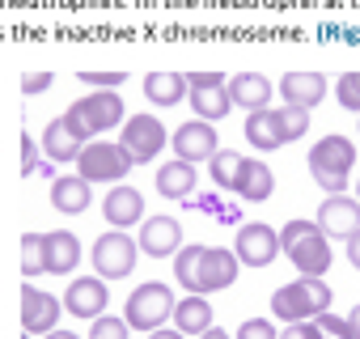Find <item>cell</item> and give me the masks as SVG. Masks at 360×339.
Segmentation results:
<instances>
[{
	"label": "cell",
	"mask_w": 360,
	"mask_h": 339,
	"mask_svg": "<svg viewBox=\"0 0 360 339\" xmlns=\"http://www.w3.org/2000/svg\"><path fill=\"white\" fill-rule=\"evenodd\" d=\"M238 267H242L238 255L225 250V246H183V250L174 255L178 284H183L187 293H200V297L229 288L238 280Z\"/></svg>",
	"instance_id": "6da1fadb"
},
{
	"label": "cell",
	"mask_w": 360,
	"mask_h": 339,
	"mask_svg": "<svg viewBox=\"0 0 360 339\" xmlns=\"http://www.w3.org/2000/svg\"><path fill=\"white\" fill-rule=\"evenodd\" d=\"M280 250L292 259L301 276H322L330 271V238L314 221H288L280 229Z\"/></svg>",
	"instance_id": "7a4b0ae2"
},
{
	"label": "cell",
	"mask_w": 360,
	"mask_h": 339,
	"mask_svg": "<svg viewBox=\"0 0 360 339\" xmlns=\"http://www.w3.org/2000/svg\"><path fill=\"white\" fill-rule=\"evenodd\" d=\"M330 309V288L322 276H297L292 284H280L271 293V314L280 322H305Z\"/></svg>",
	"instance_id": "3957f363"
},
{
	"label": "cell",
	"mask_w": 360,
	"mask_h": 339,
	"mask_svg": "<svg viewBox=\"0 0 360 339\" xmlns=\"http://www.w3.org/2000/svg\"><path fill=\"white\" fill-rule=\"evenodd\" d=\"M64 123L89 144V140H98L102 132H110V127L123 123V98H119L115 89H94V94H85L81 102L68 106Z\"/></svg>",
	"instance_id": "277c9868"
},
{
	"label": "cell",
	"mask_w": 360,
	"mask_h": 339,
	"mask_svg": "<svg viewBox=\"0 0 360 339\" xmlns=\"http://www.w3.org/2000/svg\"><path fill=\"white\" fill-rule=\"evenodd\" d=\"M352 165H356V144H352L347 136H322V140L309 148V174H314V183H318L326 196H335V191L347 187Z\"/></svg>",
	"instance_id": "5b68a950"
},
{
	"label": "cell",
	"mask_w": 360,
	"mask_h": 339,
	"mask_svg": "<svg viewBox=\"0 0 360 339\" xmlns=\"http://www.w3.org/2000/svg\"><path fill=\"white\" fill-rule=\"evenodd\" d=\"M174 301H178V297H174L169 284H161V280L136 284L131 297H127V314H123V322L136 326V331H157V326H165V318L174 314Z\"/></svg>",
	"instance_id": "8992f818"
},
{
	"label": "cell",
	"mask_w": 360,
	"mask_h": 339,
	"mask_svg": "<svg viewBox=\"0 0 360 339\" xmlns=\"http://www.w3.org/2000/svg\"><path fill=\"white\" fill-rule=\"evenodd\" d=\"M72 165H77V174L94 187V183H119V179H127L131 157L119 148V140H115V144H110V140H89Z\"/></svg>",
	"instance_id": "52a82bcc"
},
{
	"label": "cell",
	"mask_w": 360,
	"mask_h": 339,
	"mask_svg": "<svg viewBox=\"0 0 360 339\" xmlns=\"http://www.w3.org/2000/svg\"><path fill=\"white\" fill-rule=\"evenodd\" d=\"M169 132L157 115H131L123 119V136H119V148L131 157V165H148L161 148H165Z\"/></svg>",
	"instance_id": "ba28073f"
},
{
	"label": "cell",
	"mask_w": 360,
	"mask_h": 339,
	"mask_svg": "<svg viewBox=\"0 0 360 339\" xmlns=\"http://www.w3.org/2000/svg\"><path fill=\"white\" fill-rule=\"evenodd\" d=\"M225 81H229L225 72H191L187 77V102L195 106V119L217 123L233 110V102L225 94Z\"/></svg>",
	"instance_id": "9c48e42d"
},
{
	"label": "cell",
	"mask_w": 360,
	"mask_h": 339,
	"mask_svg": "<svg viewBox=\"0 0 360 339\" xmlns=\"http://www.w3.org/2000/svg\"><path fill=\"white\" fill-rule=\"evenodd\" d=\"M136 242L123 234V229H110V234H102L98 242H94V271H102V280H123L131 267H136Z\"/></svg>",
	"instance_id": "30bf717a"
},
{
	"label": "cell",
	"mask_w": 360,
	"mask_h": 339,
	"mask_svg": "<svg viewBox=\"0 0 360 339\" xmlns=\"http://www.w3.org/2000/svg\"><path fill=\"white\" fill-rule=\"evenodd\" d=\"M233 255H238L242 267H267V263H276V255H280V229L259 225V221L242 225V229H238Z\"/></svg>",
	"instance_id": "8fae6325"
},
{
	"label": "cell",
	"mask_w": 360,
	"mask_h": 339,
	"mask_svg": "<svg viewBox=\"0 0 360 339\" xmlns=\"http://www.w3.org/2000/svg\"><path fill=\"white\" fill-rule=\"evenodd\" d=\"M64 314V301L34 288V284H22V331L26 335H51L56 322Z\"/></svg>",
	"instance_id": "7c38bea8"
},
{
	"label": "cell",
	"mask_w": 360,
	"mask_h": 339,
	"mask_svg": "<svg viewBox=\"0 0 360 339\" xmlns=\"http://www.w3.org/2000/svg\"><path fill=\"white\" fill-rule=\"evenodd\" d=\"M326 238H352L360 229V200H352L347 191H335L318 204V221H314Z\"/></svg>",
	"instance_id": "4fadbf2b"
},
{
	"label": "cell",
	"mask_w": 360,
	"mask_h": 339,
	"mask_svg": "<svg viewBox=\"0 0 360 339\" xmlns=\"http://www.w3.org/2000/svg\"><path fill=\"white\" fill-rule=\"evenodd\" d=\"M64 305H68L72 318H89V322H94L98 314H106L110 288H106L102 276H77V280L68 284V293H64Z\"/></svg>",
	"instance_id": "5bb4252c"
},
{
	"label": "cell",
	"mask_w": 360,
	"mask_h": 339,
	"mask_svg": "<svg viewBox=\"0 0 360 339\" xmlns=\"http://www.w3.org/2000/svg\"><path fill=\"white\" fill-rule=\"evenodd\" d=\"M136 246L144 255H153V259H169V255L183 250V225H178L174 217H144Z\"/></svg>",
	"instance_id": "9a60e30c"
},
{
	"label": "cell",
	"mask_w": 360,
	"mask_h": 339,
	"mask_svg": "<svg viewBox=\"0 0 360 339\" xmlns=\"http://www.w3.org/2000/svg\"><path fill=\"white\" fill-rule=\"evenodd\" d=\"M221 144H217V127L212 123H204V119H191V123H183L174 132V153H178V161H212V153H217Z\"/></svg>",
	"instance_id": "2e32d148"
},
{
	"label": "cell",
	"mask_w": 360,
	"mask_h": 339,
	"mask_svg": "<svg viewBox=\"0 0 360 339\" xmlns=\"http://www.w3.org/2000/svg\"><path fill=\"white\" fill-rule=\"evenodd\" d=\"M326 77L322 72H314V68H297V72H284L280 77V94H284V102L288 106H301V110H314L322 98H326Z\"/></svg>",
	"instance_id": "e0dca14e"
},
{
	"label": "cell",
	"mask_w": 360,
	"mask_h": 339,
	"mask_svg": "<svg viewBox=\"0 0 360 339\" xmlns=\"http://www.w3.org/2000/svg\"><path fill=\"white\" fill-rule=\"evenodd\" d=\"M43 259H47V276H68V271H77V263H81V242H77V234H68V229L43 234Z\"/></svg>",
	"instance_id": "ac0fdd59"
},
{
	"label": "cell",
	"mask_w": 360,
	"mask_h": 339,
	"mask_svg": "<svg viewBox=\"0 0 360 339\" xmlns=\"http://www.w3.org/2000/svg\"><path fill=\"white\" fill-rule=\"evenodd\" d=\"M225 94H229V102H238L242 110H267V102H271V81H267L263 72H238V77L225 81Z\"/></svg>",
	"instance_id": "d6986e66"
},
{
	"label": "cell",
	"mask_w": 360,
	"mask_h": 339,
	"mask_svg": "<svg viewBox=\"0 0 360 339\" xmlns=\"http://www.w3.org/2000/svg\"><path fill=\"white\" fill-rule=\"evenodd\" d=\"M102 212L110 221V229H127L136 221H144V196L136 187H115L106 200H102Z\"/></svg>",
	"instance_id": "ffe728a7"
},
{
	"label": "cell",
	"mask_w": 360,
	"mask_h": 339,
	"mask_svg": "<svg viewBox=\"0 0 360 339\" xmlns=\"http://www.w3.org/2000/svg\"><path fill=\"white\" fill-rule=\"evenodd\" d=\"M144 98L153 106H178V102H187V77L174 72V68H157V72L144 77Z\"/></svg>",
	"instance_id": "44dd1931"
},
{
	"label": "cell",
	"mask_w": 360,
	"mask_h": 339,
	"mask_svg": "<svg viewBox=\"0 0 360 339\" xmlns=\"http://www.w3.org/2000/svg\"><path fill=\"white\" fill-rule=\"evenodd\" d=\"M89 204H94V191H89V183H85L81 174L51 179V208H56V212H68V217H77V212H85Z\"/></svg>",
	"instance_id": "7402d4cb"
},
{
	"label": "cell",
	"mask_w": 360,
	"mask_h": 339,
	"mask_svg": "<svg viewBox=\"0 0 360 339\" xmlns=\"http://www.w3.org/2000/svg\"><path fill=\"white\" fill-rule=\"evenodd\" d=\"M246 204H263L271 191H276V179H271V165H263V161H255V157H246L242 161V174H238V187H233Z\"/></svg>",
	"instance_id": "603a6c76"
},
{
	"label": "cell",
	"mask_w": 360,
	"mask_h": 339,
	"mask_svg": "<svg viewBox=\"0 0 360 339\" xmlns=\"http://www.w3.org/2000/svg\"><path fill=\"white\" fill-rule=\"evenodd\" d=\"M195 179H200L195 165L174 157V161H165V165L157 170V191H161L165 200H187V196L195 191Z\"/></svg>",
	"instance_id": "cb8c5ba5"
},
{
	"label": "cell",
	"mask_w": 360,
	"mask_h": 339,
	"mask_svg": "<svg viewBox=\"0 0 360 339\" xmlns=\"http://www.w3.org/2000/svg\"><path fill=\"white\" fill-rule=\"evenodd\" d=\"M81 148H85V140L64 123V115H60V119H51V123L43 127V153H47L51 161H77V157H81Z\"/></svg>",
	"instance_id": "d4e9b609"
},
{
	"label": "cell",
	"mask_w": 360,
	"mask_h": 339,
	"mask_svg": "<svg viewBox=\"0 0 360 339\" xmlns=\"http://www.w3.org/2000/svg\"><path fill=\"white\" fill-rule=\"evenodd\" d=\"M212 326V305L208 297L191 293L183 301H174V331H183V335H204Z\"/></svg>",
	"instance_id": "484cf974"
},
{
	"label": "cell",
	"mask_w": 360,
	"mask_h": 339,
	"mask_svg": "<svg viewBox=\"0 0 360 339\" xmlns=\"http://www.w3.org/2000/svg\"><path fill=\"white\" fill-rule=\"evenodd\" d=\"M246 136H250L255 148H280V144H288L271 106H267V110H250V119H246Z\"/></svg>",
	"instance_id": "4316f807"
},
{
	"label": "cell",
	"mask_w": 360,
	"mask_h": 339,
	"mask_svg": "<svg viewBox=\"0 0 360 339\" xmlns=\"http://www.w3.org/2000/svg\"><path fill=\"white\" fill-rule=\"evenodd\" d=\"M242 153H229V148H217L212 153V161H208V170H212V183L217 187H225V191H233L238 187V174H242Z\"/></svg>",
	"instance_id": "83f0119b"
},
{
	"label": "cell",
	"mask_w": 360,
	"mask_h": 339,
	"mask_svg": "<svg viewBox=\"0 0 360 339\" xmlns=\"http://www.w3.org/2000/svg\"><path fill=\"white\" fill-rule=\"evenodd\" d=\"M22 276H47V259H43V234H26L22 238Z\"/></svg>",
	"instance_id": "f1b7e54d"
},
{
	"label": "cell",
	"mask_w": 360,
	"mask_h": 339,
	"mask_svg": "<svg viewBox=\"0 0 360 339\" xmlns=\"http://www.w3.org/2000/svg\"><path fill=\"white\" fill-rule=\"evenodd\" d=\"M276 119H280V132H284V140H301L305 132H309V110H301V106H280L276 110Z\"/></svg>",
	"instance_id": "f546056e"
},
{
	"label": "cell",
	"mask_w": 360,
	"mask_h": 339,
	"mask_svg": "<svg viewBox=\"0 0 360 339\" xmlns=\"http://www.w3.org/2000/svg\"><path fill=\"white\" fill-rule=\"evenodd\" d=\"M127 322L123 318H110V314H98L94 326H89V339H127Z\"/></svg>",
	"instance_id": "4dcf8cb0"
},
{
	"label": "cell",
	"mask_w": 360,
	"mask_h": 339,
	"mask_svg": "<svg viewBox=\"0 0 360 339\" xmlns=\"http://www.w3.org/2000/svg\"><path fill=\"white\" fill-rule=\"evenodd\" d=\"M335 89H339V106H347V110H360V68L343 72Z\"/></svg>",
	"instance_id": "1f68e13d"
},
{
	"label": "cell",
	"mask_w": 360,
	"mask_h": 339,
	"mask_svg": "<svg viewBox=\"0 0 360 339\" xmlns=\"http://www.w3.org/2000/svg\"><path fill=\"white\" fill-rule=\"evenodd\" d=\"M81 81H85L89 89H119V85L127 81V72H119V68H110V72H94V68H85Z\"/></svg>",
	"instance_id": "d6a6232c"
},
{
	"label": "cell",
	"mask_w": 360,
	"mask_h": 339,
	"mask_svg": "<svg viewBox=\"0 0 360 339\" xmlns=\"http://www.w3.org/2000/svg\"><path fill=\"white\" fill-rule=\"evenodd\" d=\"M318 322V331H322V339H352V331H347V318H339V314H318L314 318Z\"/></svg>",
	"instance_id": "836d02e7"
},
{
	"label": "cell",
	"mask_w": 360,
	"mask_h": 339,
	"mask_svg": "<svg viewBox=\"0 0 360 339\" xmlns=\"http://www.w3.org/2000/svg\"><path fill=\"white\" fill-rule=\"evenodd\" d=\"M276 335H280V331L271 326V318H246L233 339H276Z\"/></svg>",
	"instance_id": "e575fe53"
},
{
	"label": "cell",
	"mask_w": 360,
	"mask_h": 339,
	"mask_svg": "<svg viewBox=\"0 0 360 339\" xmlns=\"http://www.w3.org/2000/svg\"><path fill=\"white\" fill-rule=\"evenodd\" d=\"M276 339H322V331L314 318H305V322H284V331Z\"/></svg>",
	"instance_id": "d590c367"
},
{
	"label": "cell",
	"mask_w": 360,
	"mask_h": 339,
	"mask_svg": "<svg viewBox=\"0 0 360 339\" xmlns=\"http://www.w3.org/2000/svg\"><path fill=\"white\" fill-rule=\"evenodd\" d=\"M39 165H43V161H39V153H34V140L22 136V174H26V179L39 174Z\"/></svg>",
	"instance_id": "8d00e7d4"
},
{
	"label": "cell",
	"mask_w": 360,
	"mask_h": 339,
	"mask_svg": "<svg viewBox=\"0 0 360 339\" xmlns=\"http://www.w3.org/2000/svg\"><path fill=\"white\" fill-rule=\"evenodd\" d=\"M51 72H26L22 77V94H43V89H51Z\"/></svg>",
	"instance_id": "74e56055"
},
{
	"label": "cell",
	"mask_w": 360,
	"mask_h": 339,
	"mask_svg": "<svg viewBox=\"0 0 360 339\" xmlns=\"http://www.w3.org/2000/svg\"><path fill=\"white\" fill-rule=\"evenodd\" d=\"M347 263H352V267L360 271V229H356V234L347 238Z\"/></svg>",
	"instance_id": "f35d334b"
},
{
	"label": "cell",
	"mask_w": 360,
	"mask_h": 339,
	"mask_svg": "<svg viewBox=\"0 0 360 339\" xmlns=\"http://www.w3.org/2000/svg\"><path fill=\"white\" fill-rule=\"evenodd\" d=\"M148 339H187V335H183V331H174V326H169V331L157 326V331H148Z\"/></svg>",
	"instance_id": "ab89813d"
},
{
	"label": "cell",
	"mask_w": 360,
	"mask_h": 339,
	"mask_svg": "<svg viewBox=\"0 0 360 339\" xmlns=\"http://www.w3.org/2000/svg\"><path fill=\"white\" fill-rule=\"evenodd\" d=\"M347 331H352V339H360V305H352V314H347Z\"/></svg>",
	"instance_id": "60d3db41"
},
{
	"label": "cell",
	"mask_w": 360,
	"mask_h": 339,
	"mask_svg": "<svg viewBox=\"0 0 360 339\" xmlns=\"http://www.w3.org/2000/svg\"><path fill=\"white\" fill-rule=\"evenodd\" d=\"M200 339H233V335H229V331H221V326H208Z\"/></svg>",
	"instance_id": "b9f144b4"
},
{
	"label": "cell",
	"mask_w": 360,
	"mask_h": 339,
	"mask_svg": "<svg viewBox=\"0 0 360 339\" xmlns=\"http://www.w3.org/2000/svg\"><path fill=\"white\" fill-rule=\"evenodd\" d=\"M47 339H81V335H72V331H51Z\"/></svg>",
	"instance_id": "7bdbcfd3"
},
{
	"label": "cell",
	"mask_w": 360,
	"mask_h": 339,
	"mask_svg": "<svg viewBox=\"0 0 360 339\" xmlns=\"http://www.w3.org/2000/svg\"><path fill=\"white\" fill-rule=\"evenodd\" d=\"M356 200H360V187H356Z\"/></svg>",
	"instance_id": "ee69618b"
}]
</instances>
